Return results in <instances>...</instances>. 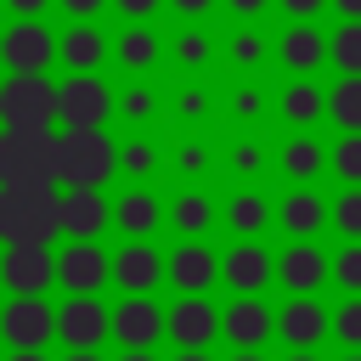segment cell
<instances>
[{"label":"cell","instance_id":"obj_5","mask_svg":"<svg viewBox=\"0 0 361 361\" xmlns=\"http://www.w3.org/2000/svg\"><path fill=\"white\" fill-rule=\"evenodd\" d=\"M113 96L118 90L102 73H62L56 79V130H107Z\"/></svg>","mask_w":361,"mask_h":361},{"label":"cell","instance_id":"obj_28","mask_svg":"<svg viewBox=\"0 0 361 361\" xmlns=\"http://www.w3.org/2000/svg\"><path fill=\"white\" fill-rule=\"evenodd\" d=\"M220 220H226L231 237H259V231H271V220H276V197L259 192V186H237V192L220 203Z\"/></svg>","mask_w":361,"mask_h":361},{"label":"cell","instance_id":"obj_21","mask_svg":"<svg viewBox=\"0 0 361 361\" xmlns=\"http://www.w3.org/2000/svg\"><path fill=\"white\" fill-rule=\"evenodd\" d=\"M271 164H276V147L259 130H243V135H231L220 147V175H231L237 186H259L271 175Z\"/></svg>","mask_w":361,"mask_h":361},{"label":"cell","instance_id":"obj_11","mask_svg":"<svg viewBox=\"0 0 361 361\" xmlns=\"http://www.w3.org/2000/svg\"><path fill=\"white\" fill-rule=\"evenodd\" d=\"M0 288L6 293H45V288H56V243H6Z\"/></svg>","mask_w":361,"mask_h":361},{"label":"cell","instance_id":"obj_8","mask_svg":"<svg viewBox=\"0 0 361 361\" xmlns=\"http://www.w3.org/2000/svg\"><path fill=\"white\" fill-rule=\"evenodd\" d=\"M56 344L62 350H102V344H113V305H102V293H68L56 305Z\"/></svg>","mask_w":361,"mask_h":361},{"label":"cell","instance_id":"obj_47","mask_svg":"<svg viewBox=\"0 0 361 361\" xmlns=\"http://www.w3.org/2000/svg\"><path fill=\"white\" fill-rule=\"evenodd\" d=\"M276 6H282L293 23H316V17L327 11V0H276Z\"/></svg>","mask_w":361,"mask_h":361},{"label":"cell","instance_id":"obj_55","mask_svg":"<svg viewBox=\"0 0 361 361\" xmlns=\"http://www.w3.org/2000/svg\"><path fill=\"white\" fill-rule=\"evenodd\" d=\"M282 361H322V355H316V350H288Z\"/></svg>","mask_w":361,"mask_h":361},{"label":"cell","instance_id":"obj_33","mask_svg":"<svg viewBox=\"0 0 361 361\" xmlns=\"http://www.w3.org/2000/svg\"><path fill=\"white\" fill-rule=\"evenodd\" d=\"M169 113H175L186 130H203V124L220 113V90L203 85V73H180V85H175V96H169Z\"/></svg>","mask_w":361,"mask_h":361},{"label":"cell","instance_id":"obj_3","mask_svg":"<svg viewBox=\"0 0 361 361\" xmlns=\"http://www.w3.org/2000/svg\"><path fill=\"white\" fill-rule=\"evenodd\" d=\"M0 186H56V130H0Z\"/></svg>","mask_w":361,"mask_h":361},{"label":"cell","instance_id":"obj_56","mask_svg":"<svg viewBox=\"0 0 361 361\" xmlns=\"http://www.w3.org/2000/svg\"><path fill=\"white\" fill-rule=\"evenodd\" d=\"M338 361H361V350H344V355H338Z\"/></svg>","mask_w":361,"mask_h":361},{"label":"cell","instance_id":"obj_52","mask_svg":"<svg viewBox=\"0 0 361 361\" xmlns=\"http://www.w3.org/2000/svg\"><path fill=\"white\" fill-rule=\"evenodd\" d=\"M62 361H107V355H102V350H68Z\"/></svg>","mask_w":361,"mask_h":361},{"label":"cell","instance_id":"obj_31","mask_svg":"<svg viewBox=\"0 0 361 361\" xmlns=\"http://www.w3.org/2000/svg\"><path fill=\"white\" fill-rule=\"evenodd\" d=\"M271 45H276V39H271L259 23H237V28L220 39V62L243 79V73H259V68L271 62Z\"/></svg>","mask_w":361,"mask_h":361},{"label":"cell","instance_id":"obj_19","mask_svg":"<svg viewBox=\"0 0 361 361\" xmlns=\"http://www.w3.org/2000/svg\"><path fill=\"white\" fill-rule=\"evenodd\" d=\"M56 62L68 73H102L113 62V39L102 34V23H68L56 34Z\"/></svg>","mask_w":361,"mask_h":361},{"label":"cell","instance_id":"obj_6","mask_svg":"<svg viewBox=\"0 0 361 361\" xmlns=\"http://www.w3.org/2000/svg\"><path fill=\"white\" fill-rule=\"evenodd\" d=\"M56 231L62 243H102L113 231V197L102 186H56Z\"/></svg>","mask_w":361,"mask_h":361},{"label":"cell","instance_id":"obj_48","mask_svg":"<svg viewBox=\"0 0 361 361\" xmlns=\"http://www.w3.org/2000/svg\"><path fill=\"white\" fill-rule=\"evenodd\" d=\"M0 6H6L11 17H45V11L56 6V0H0Z\"/></svg>","mask_w":361,"mask_h":361},{"label":"cell","instance_id":"obj_41","mask_svg":"<svg viewBox=\"0 0 361 361\" xmlns=\"http://www.w3.org/2000/svg\"><path fill=\"white\" fill-rule=\"evenodd\" d=\"M338 350H361V293H344L333 305V333H327Z\"/></svg>","mask_w":361,"mask_h":361},{"label":"cell","instance_id":"obj_29","mask_svg":"<svg viewBox=\"0 0 361 361\" xmlns=\"http://www.w3.org/2000/svg\"><path fill=\"white\" fill-rule=\"evenodd\" d=\"M164 56H169L180 73H209V68L220 62V34H214L209 23H180L175 39L164 45Z\"/></svg>","mask_w":361,"mask_h":361},{"label":"cell","instance_id":"obj_17","mask_svg":"<svg viewBox=\"0 0 361 361\" xmlns=\"http://www.w3.org/2000/svg\"><path fill=\"white\" fill-rule=\"evenodd\" d=\"M113 282V254L102 243H62L56 248V288L62 293H102Z\"/></svg>","mask_w":361,"mask_h":361},{"label":"cell","instance_id":"obj_24","mask_svg":"<svg viewBox=\"0 0 361 361\" xmlns=\"http://www.w3.org/2000/svg\"><path fill=\"white\" fill-rule=\"evenodd\" d=\"M164 62V34L152 23H124L113 34V68H124L130 79H147Z\"/></svg>","mask_w":361,"mask_h":361},{"label":"cell","instance_id":"obj_40","mask_svg":"<svg viewBox=\"0 0 361 361\" xmlns=\"http://www.w3.org/2000/svg\"><path fill=\"white\" fill-rule=\"evenodd\" d=\"M327 226L344 237V243H361V186H344L327 209Z\"/></svg>","mask_w":361,"mask_h":361},{"label":"cell","instance_id":"obj_1","mask_svg":"<svg viewBox=\"0 0 361 361\" xmlns=\"http://www.w3.org/2000/svg\"><path fill=\"white\" fill-rule=\"evenodd\" d=\"M118 175V141L107 130H56V186H107Z\"/></svg>","mask_w":361,"mask_h":361},{"label":"cell","instance_id":"obj_43","mask_svg":"<svg viewBox=\"0 0 361 361\" xmlns=\"http://www.w3.org/2000/svg\"><path fill=\"white\" fill-rule=\"evenodd\" d=\"M113 11H118L124 23H152V17L164 11V0H113Z\"/></svg>","mask_w":361,"mask_h":361},{"label":"cell","instance_id":"obj_49","mask_svg":"<svg viewBox=\"0 0 361 361\" xmlns=\"http://www.w3.org/2000/svg\"><path fill=\"white\" fill-rule=\"evenodd\" d=\"M327 6H333L338 17H361V0H327Z\"/></svg>","mask_w":361,"mask_h":361},{"label":"cell","instance_id":"obj_45","mask_svg":"<svg viewBox=\"0 0 361 361\" xmlns=\"http://www.w3.org/2000/svg\"><path fill=\"white\" fill-rule=\"evenodd\" d=\"M56 6H62V11L73 17V23H96V17H102V11L113 6V0H56Z\"/></svg>","mask_w":361,"mask_h":361},{"label":"cell","instance_id":"obj_26","mask_svg":"<svg viewBox=\"0 0 361 361\" xmlns=\"http://www.w3.org/2000/svg\"><path fill=\"white\" fill-rule=\"evenodd\" d=\"M327 209H333V197H322L316 186H288V192L276 197V226H282L288 237H322Z\"/></svg>","mask_w":361,"mask_h":361},{"label":"cell","instance_id":"obj_50","mask_svg":"<svg viewBox=\"0 0 361 361\" xmlns=\"http://www.w3.org/2000/svg\"><path fill=\"white\" fill-rule=\"evenodd\" d=\"M113 361H158V350H118Z\"/></svg>","mask_w":361,"mask_h":361},{"label":"cell","instance_id":"obj_16","mask_svg":"<svg viewBox=\"0 0 361 361\" xmlns=\"http://www.w3.org/2000/svg\"><path fill=\"white\" fill-rule=\"evenodd\" d=\"M333 333V310L316 293H288V305H276V338L288 350H322Z\"/></svg>","mask_w":361,"mask_h":361},{"label":"cell","instance_id":"obj_44","mask_svg":"<svg viewBox=\"0 0 361 361\" xmlns=\"http://www.w3.org/2000/svg\"><path fill=\"white\" fill-rule=\"evenodd\" d=\"M220 6H226V11L237 17V23H259V17H265V11L276 6V0H220Z\"/></svg>","mask_w":361,"mask_h":361},{"label":"cell","instance_id":"obj_54","mask_svg":"<svg viewBox=\"0 0 361 361\" xmlns=\"http://www.w3.org/2000/svg\"><path fill=\"white\" fill-rule=\"evenodd\" d=\"M226 361H271V355H265V350H231Z\"/></svg>","mask_w":361,"mask_h":361},{"label":"cell","instance_id":"obj_46","mask_svg":"<svg viewBox=\"0 0 361 361\" xmlns=\"http://www.w3.org/2000/svg\"><path fill=\"white\" fill-rule=\"evenodd\" d=\"M164 6H169V11L180 17V23H203V17H209V11L220 6V0H164Z\"/></svg>","mask_w":361,"mask_h":361},{"label":"cell","instance_id":"obj_15","mask_svg":"<svg viewBox=\"0 0 361 361\" xmlns=\"http://www.w3.org/2000/svg\"><path fill=\"white\" fill-rule=\"evenodd\" d=\"M113 344L118 350H158L164 338V305L152 293H124L113 305Z\"/></svg>","mask_w":361,"mask_h":361},{"label":"cell","instance_id":"obj_34","mask_svg":"<svg viewBox=\"0 0 361 361\" xmlns=\"http://www.w3.org/2000/svg\"><path fill=\"white\" fill-rule=\"evenodd\" d=\"M169 169H175L186 186H197L203 175H214V169H220V147H214L209 135H180V141H175V152H169Z\"/></svg>","mask_w":361,"mask_h":361},{"label":"cell","instance_id":"obj_22","mask_svg":"<svg viewBox=\"0 0 361 361\" xmlns=\"http://www.w3.org/2000/svg\"><path fill=\"white\" fill-rule=\"evenodd\" d=\"M164 226L175 237H209L220 226V197L203 192V186H180L169 203H164Z\"/></svg>","mask_w":361,"mask_h":361},{"label":"cell","instance_id":"obj_13","mask_svg":"<svg viewBox=\"0 0 361 361\" xmlns=\"http://www.w3.org/2000/svg\"><path fill=\"white\" fill-rule=\"evenodd\" d=\"M220 338L231 350H265L276 338V310L259 293H231L226 310H220Z\"/></svg>","mask_w":361,"mask_h":361},{"label":"cell","instance_id":"obj_10","mask_svg":"<svg viewBox=\"0 0 361 361\" xmlns=\"http://www.w3.org/2000/svg\"><path fill=\"white\" fill-rule=\"evenodd\" d=\"M0 62L11 73H51L56 34L45 28V17H17L11 28H0Z\"/></svg>","mask_w":361,"mask_h":361},{"label":"cell","instance_id":"obj_18","mask_svg":"<svg viewBox=\"0 0 361 361\" xmlns=\"http://www.w3.org/2000/svg\"><path fill=\"white\" fill-rule=\"evenodd\" d=\"M220 282L231 293H265L276 282V254L259 243V237H237L226 254H220Z\"/></svg>","mask_w":361,"mask_h":361},{"label":"cell","instance_id":"obj_12","mask_svg":"<svg viewBox=\"0 0 361 361\" xmlns=\"http://www.w3.org/2000/svg\"><path fill=\"white\" fill-rule=\"evenodd\" d=\"M164 282L175 293H209L220 282V254L209 248V237H175V248L164 254Z\"/></svg>","mask_w":361,"mask_h":361},{"label":"cell","instance_id":"obj_53","mask_svg":"<svg viewBox=\"0 0 361 361\" xmlns=\"http://www.w3.org/2000/svg\"><path fill=\"white\" fill-rule=\"evenodd\" d=\"M6 361H51V355H45V350H11Z\"/></svg>","mask_w":361,"mask_h":361},{"label":"cell","instance_id":"obj_38","mask_svg":"<svg viewBox=\"0 0 361 361\" xmlns=\"http://www.w3.org/2000/svg\"><path fill=\"white\" fill-rule=\"evenodd\" d=\"M327 62L338 73H361V17H344L333 34H327Z\"/></svg>","mask_w":361,"mask_h":361},{"label":"cell","instance_id":"obj_36","mask_svg":"<svg viewBox=\"0 0 361 361\" xmlns=\"http://www.w3.org/2000/svg\"><path fill=\"white\" fill-rule=\"evenodd\" d=\"M158 169H164V158H158V141H147L141 130H135L130 141H118V175H130V186H147Z\"/></svg>","mask_w":361,"mask_h":361},{"label":"cell","instance_id":"obj_2","mask_svg":"<svg viewBox=\"0 0 361 361\" xmlns=\"http://www.w3.org/2000/svg\"><path fill=\"white\" fill-rule=\"evenodd\" d=\"M0 243H62L56 186H0Z\"/></svg>","mask_w":361,"mask_h":361},{"label":"cell","instance_id":"obj_51","mask_svg":"<svg viewBox=\"0 0 361 361\" xmlns=\"http://www.w3.org/2000/svg\"><path fill=\"white\" fill-rule=\"evenodd\" d=\"M169 361H214V350H175Z\"/></svg>","mask_w":361,"mask_h":361},{"label":"cell","instance_id":"obj_27","mask_svg":"<svg viewBox=\"0 0 361 361\" xmlns=\"http://www.w3.org/2000/svg\"><path fill=\"white\" fill-rule=\"evenodd\" d=\"M276 113L293 130H316L327 118V90L316 85V73H288V85L276 90Z\"/></svg>","mask_w":361,"mask_h":361},{"label":"cell","instance_id":"obj_23","mask_svg":"<svg viewBox=\"0 0 361 361\" xmlns=\"http://www.w3.org/2000/svg\"><path fill=\"white\" fill-rule=\"evenodd\" d=\"M113 288L118 293H158L164 288V254L152 243H124L113 248Z\"/></svg>","mask_w":361,"mask_h":361},{"label":"cell","instance_id":"obj_39","mask_svg":"<svg viewBox=\"0 0 361 361\" xmlns=\"http://www.w3.org/2000/svg\"><path fill=\"white\" fill-rule=\"evenodd\" d=\"M327 169L344 186H361V130H338V141L327 147Z\"/></svg>","mask_w":361,"mask_h":361},{"label":"cell","instance_id":"obj_14","mask_svg":"<svg viewBox=\"0 0 361 361\" xmlns=\"http://www.w3.org/2000/svg\"><path fill=\"white\" fill-rule=\"evenodd\" d=\"M276 282L288 293H322L333 282V254L316 237H288V248L276 254Z\"/></svg>","mask_w":361,"mask_h":361},{"label":"cell","instance_id":"obj_25","mask_svg":"<svg viewBox=\"0 0 361 361\" xmlns=\"http://www.w3.org/2000/svg\"><path fill=\"white\" fill-rule=\"evenodd\" d=\"M276 169L293 180V186H316L327 175V141L316 130H293L282 147H276Z\"/></svg>","mask_w":361,"mask_h":361},{"label":"cell","instance_id":"obj_30","mask_svg":"<svg viewBox=\"0 0 361 361\" xmlns=\"http://www.w3.org/2000/svg\"><path fill=\"white\" fill-rule=\"evenodd\" d=\"M271 51H276V62H282L288 73H316V68L327 62V34H322L316 23H288Z\"/></svg>","mask_w":361,"mask_h":361},{"label":"cell","instance_id":"obj_7","mask_svg":"<svg viewBox=\"0 0 361 361\" xmlns=\"http://www.w3.org/2000/svg\"><path fill=\"white\" fill-rule=\"evenodd\" d=\"M0 338L11 350H51L56 344V305L45 293H11L0 305Z\"/></svg>","mask_w":361,"mask_h":361},{"label":"cell","instance_id":"obj_20","mask_svg":"<svg viewBox=\"0 0 361 361\" xmlns=\"http://www.w3.org/2000/svg\"><path fill=\"white\" fill-rule=\"evenodd\" d=\"M158 226H164V197H158V192L124 186V192L113 197V231H118L124 243H152Z\"/></svg>","mask_w":361,"mask_h":361},{"label":"cell","instance_id":"obj_42","mask_svg":"<svg viewBox=\"0 0 361 361\" xmlns=\"http://www.w3.org/2000/svg\"><path fill=\"white\" fill-rule=\"evenodd\" d=\"M333 288L338 293H361V243L333 248Z\"/></svg>","mask_w":361,"mask_h":361},{"label":"cell","instance_id":"obj_4","mask_svg":"<svg viewBox=\"0 0 361 361\" xmlns=\"http://www.w3.org/2000/svg\"><path fill=\"white\" fill-rule=\"evenodd\" d=\"M0 130H56V79L51 73H6Z\"/></svg>","mask_w":361,"mask_h":361},{"label":"cell","instance_id":"obj_32","mask_svg":"<svg viewBox=\"0 0 361 361\" xmlns=\"http://www.w3.org/2000/svg\"><path fill=\"white\" fill-rule=\"evenodd\" d=\"M271 107H276V96H271V85H265L259 73H243L237 85H226V90H220V113H226L231 124H243V130H254Z\"/></svg>","mask_w":361,"mask_h":361},{"label":"cell","instance_id":"obj_9","mask_svg":"<svg viewBox=\"0 0 361 361\" xmlns=\"http://www.w3.org/2000/svg\"><path fill=\"white\" fill-rule=\"evenodd\" d=\"M164 338L175 350H214L220 344V305L209 293H175V305H164Z\"/></svg>","mask_w":361,"mask_h":361},{"label":"cell","instance_id":"obj_35","mask_svg":"<svg viewBox=\"0 0 361 361\" xmlns=\"http://www.w3.org/2000/svg\"><path fill=\"white\" fill-rule=\"evenodd\" d=\"M158 107H164V96L152 90V79H130V85L113 96V118L130 124V130H147V124L158 118Z\"/></svg>","mask_w":361,"mask_h":361},{"label":"cell","instance_id":"obj_37","mask_svg":"<svg viewBox=\"0 0 361 361\" xmlns=\"http://www.w3.org/2000/svg\"><path fill=\"white\" fill-rule=\"evenodd\" d=\"M327 118L338 130H361V73H338L327 90Z\"/></svg>","mask_w":361,"mask_h":361}]
</instances>
